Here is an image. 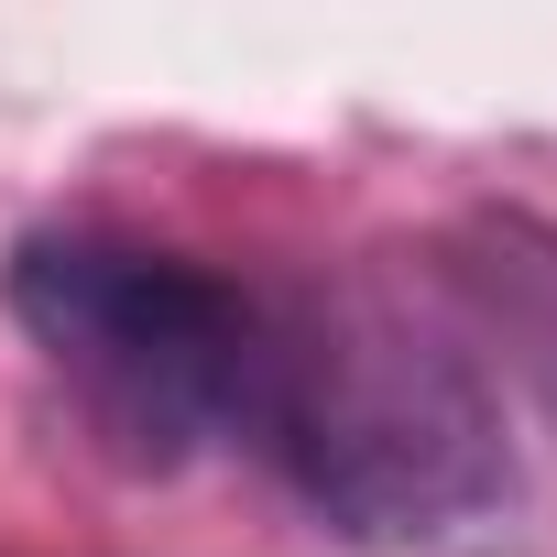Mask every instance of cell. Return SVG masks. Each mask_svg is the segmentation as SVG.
Listing matches in <instances>:
<instances>
[{
    "label": "cell",
    "mask_w": 557,
    "mask_h": 557,
    "mask_svg": "<svg viewBox=\"0 0 557 557\" xmlns=\"http://www.w3.org/2000/svg\"><path fill=\"white\" fill-rule=\"evenodd\" d=\"M12 307L132 448H186L262 361L251 350V307L219 273L175 262V251L34 240L12 262Z\"/></svg>",
    "instance_id": "6da1fadb"
},
{
    "label": "cell",
    "mask_w": 557,
    "mask_h": 557,
    "mask_svg": "<svg viewBox=\"0 0 557 557\" xmlns=\"http://www.w3.org/2000/svg\"><path fill=\"white\" fill-rule=\"evenodd\" d=\"M285 448L361 524H416V513H437V503L470 492V470H481V405L426 350H394V339L329 350L318 339V350H296Z\"/></svg>",
    "instance_id": "7a4b0ae2"
}]
</instances>
